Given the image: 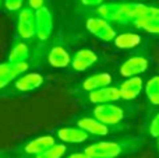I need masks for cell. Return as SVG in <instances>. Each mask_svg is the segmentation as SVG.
<instances>
[{"label":"cell","instance_id":"6da1fadb","mask_svg":"<svg viewBox=\"0 0 159 158\" xmlns=\"http://www.w3.org/2000/svg\"><path fill=\"white\" fill-rule=\"evenodd\" d=\"M148 4L140 2H119V3H105L96 10L99 17L110 22L120 25L134 27L137 20L145 13Z\"/></svg>","mask_w":159,"mask_h":158},{"label":"cell","instance_id":"7a4b0ae2","mask_svg":"<svg viewBox=\"0 0 159 158\" xmlns=\"http://www.w3.org/2000/svg\"><path fill=\"white\" fill-rule=\"evenodd\" d=\"M143 146V140L138 137H121L117 140L99 142L88 146L85 153L92 158H117L126 154L135 153Z\"/></svg>","mask_w":159,"mask_h":158},{"label":"cell","instance_id":"3957f363","mask_svg":"<svg viewBox=\"0 0 159 158\" xmlns=\"http://www.w3.org/2000/svg\"><path fill=\"white\" fill-rule=\"evenodd\" d=\"M85 27H87L88 32H91L93 36H96V38H99L101 41L105 42H112L117 35L112 22L99 16L88 18L87 22H85Z\"/></svg>","mask_w":159,"mask_h":158},{"label":"cell","instance_id":"277c9868","mask_svg":"<svg viewBox=\"0 0 159 158\" xmlns=\"http://www.w3.org/2000/svg\"><path fill=\"white\" fill-rule=\"evenodd\" d=\"M93 118L107 126H113L120 123L124 119V111L113 102L99 104L93 109Z\"/></svg>","mask_w":159,"mask_h":158},{"label":"cell","instance_id":"5b68a950","mask_svg":"<svg viewBox=\"0 0 159 158\" xmlns=\"http://www.w3.org/2000/svg\"><path fill=\"white\" fill-rule=\"evenodd\" d=\"M36 32V18L32 8H22L17 18V34L22 39H31Z\"/></svg>","mask_w":159,"mask_h":158},{"label":"cell","instance_id":"8992f818","mask_svg":"<svg viewBox=\"0 0 159 158\" xmlns=\"http://www.w3.org/2000/svg\"><path fill=\"white\" fill-rule=\"evenodd\" d=\"M134 28L144 31L151 35H159V7L158 6H149L147 7L145 13L137 20Z\"/></svg>","mask_w":159,"mask_h":158},{"label":"cell","instance_id":"52a82bcc","mask_svg":"<svg viewBox=\"0 0 159 158\" xmlns=\"http://www.w3.org/2000/svg\"><path fill=\"white\" fill-rule=\"evenodd\" d=\"M149 66V59L144 53H137L131 58L126 59L120 66V74L123 77H134L144 73Z\"/></svg>","mask_w":159,"mask_h":158},{"label":"cell","instance_id":"ba28073f","mask_svg":"<svg viewBox=\"0 0 159 158\" xmlns=\"http://www.w3.org/2000/svg\"><path fill=\"white\" fill-rule=\"evenodd\" d=\"M36 18V32L35 36L39 41H46L52 35L53 31V17L48 7H42L39 10H35Z\"/></svg>","mask_w":159,"mask_h":158},{"label":"cell","instance_id":"9c48e42d","mask_svg":"<svg viewBox=\"0 0 159 158\" xmlns=\"http://www.w3.org/2000/svg\"><path fill=\"white\" fill-rule=\"evenodd\" d=\"M88 100L92 104H109V102H116V101L121 100L120 97V90L119 87H102V88L93 90V91L88 92Z\"/></svg>","mask_w":159,"mask_h":158},{"label":"cell","instance_id":"30bf717a","mask_svg":"<svg viewBox=\"0 0 159 158\" xmlns=\"http://www.w3.org/2000/svg\"><path fill=\"white\" fill-rule=\"evenodd\" d=\"M143 78L140 76H134V77H129L126 81L121 83V86L119 87L120 90V97L121 100L126 101H133L141 94L143 91Z\"/></svg>","mask_w":159,"mask_h":158},{"label":"cell","instance_id":"8fae6325","mask_svg":"<svg viewBox=\"0 0 159 158\" xmlns=\"http://www.w3.org/2000/svg\"><path fill=\"white\" fill-rule=\"evenodd\" d=\"M43 84V76L39 73H28L21 74L16 80V90L20 92H30L39 88Z\"/></svg>","mask_w":159,"mask_h":158},{"label":"cell","instance_id":"7c38bea8","mask_svg":"<svg viewBox=\"0 0 159 158\" xmlns=\"http://www.w3.org/2000/svg\"><path fill=\"white\" fill-rule=\"evenodd\" d=\"M98 62V55L91 49H81L73 56L71 66L75 72H85L88 67Z\"/></svg>","mask_w":159,"mask_h":158},{"label":"cell","instance_id":"4fadbf2b","mask_svg":"<svg viewBox=\"0 0 159 158\" xmlns=\"http://www.w3.org/2000/svg\"><path fill=\"white\" fill-rule=\"evenodd\" d=\"M77 126L92 136H107L110 132L109 126L99 122L95 118H82L77 122Z\"/></svg>","mask_w":159,"mask_h":158},{"label":"cell","instance_id":"5bb4252c","mask_svg":"<svg viewBox=\"0 0 159 158\" xmlns=\"http://www.w3.org/2000/svg\"><path fill=\"white\" fill-rule=\"evenodd\" d=\"M53 144H55V137L50 136V134H45V136L36 137V139L28 142L24 146V151L30 156H39L45 150L52 147Z\"/></svg>","mask_w":159,"mask_h":158},{"label":"cell","instance_id":"9a60e30c","mask_svg":"<svg viewBox=\"0 0 159 158\" xmlns=\"http://www.w3.org/2000/svg\"><path fill=\"white\" fill-rule=\"evenodd\" d=\"M48 60H49V64L52 67L63 69V67H67L71 63V56L67 52L66 48H63L61 45H56L50 49L49 55H48Z\"/></svg>","mask_w":159,"mask_h":158},{"label":"cell","instance_id":"2e32d148","mask_svg":"<svg viewBox=\"0 0 159 158\" xmlns=\"http://www.w3.org/2000/svg\"><path fill=\"white\" fill-rule=\"evenodd\" d=\"M89 134L85 130H82L81 128H61L57 130V137L61 140L63 143H84L88 139Z\"/></svg>","mask_w":159,"mask_h":158},{"label":"cell","instance_id":"e0dca14e","mask_svg":"<svg viewBox=\"0 0 159 158\" xmlns=\"http://www.w3.org/2000/svg\"><path fill=\"white\" fill-rule=\"evenodd\" d=\"M141 42H143V36L140 34L130 32V31L117 34L116 38L113 39L115 46L119 48V49H134V48L140 46Z\"/></svg>","mask_w":159,"mask_h":158},{"label":"cell","instance_id":"ac0fdd59","mask_svg":"<svg viewBox=\"0 0 159 158\" xmlns=\"http://www.w3.org/2000/svg\"><path fill=\"white\" fill-rule=\"evenodd\" d=\"M112 83V76L109 73H98V74H92L89 77H87L82 81L81 87L82 90H85L87 92H91L93 90L102 88V87H106Z\"/></svg>","mask_w":159,"mask_h":158},{"label":"cell","instance_id":"d6986e66","mask_svg":"<svg viewBox=\"0 0 159 158\" xmlns=\"http://www.w3.org/2000/svg\"><path fill=\"white\" fill-rule=\"evenodd\" d=\"M30 58V48L25 42H16L8 53V62L10 63H18V62H27Z\"/></svg>","mask_w":159,"mask_h":158},{"label":"cell","instance_id":"ffe728a7","mask_svg":"<svg viewBox=\"0 0 159 158\" xmlns=\"http://www.w3.org/2000/svg\"><path fill=\"white\" fill-rule=\"evenodd\" d=\"M18 77L17 73L14 72L13 63L6 62V63H0V90L6 88L11 81H14Z\"/></svg>","mask_w":159,"mask_h":158},{"label":"cell","instance_id":"44dd1931","mask_svg":"<svg viewBox=\"0 0 159 158\" xmlns=\"http://www.w3.org/2000/svg\"><path fill=\"white\" fill-rule=\"evenodd\" d=\"M145 94L152 105H159V76H154L145 84Z\"/></svg>","mask_w":159,"mask_h":158},{"label":"cell","instance_id":"7402d4cb","mask_svg":"<svg viewBox=\"0 0 159 158\" xmlns=\"http://www.w3.org/2000/svg\"><path fill=\"white\" fill-rule=\"evenodd\" d=\"M67 147L64 144H53L52 147H49L48 150H45L43 153H41L36 158H61L66 154Z\"/></svg>","mask_w":159,"mask_h":158},{"label":"cell","instance_id":"603a6c76","mask_svg":"<svg viewBox=\"0 0 159 158\" xmlns=\"http://www.w3.org/2000/svg\"><path fill=\"white\" fill-rule=\"evenodd\" d=\"M24 0H4V6L8 11H17L21 8Z\"/></svg>","mask_w":159,"mask_h":158},{"label":"cell","instance_id":"cb8c5ba5","mask_svg":"<svg viewBox=\"0 0 159 158\" xmlns=\"http://www.w3.org/2000/svg\"><path fill=\"white\" fill-rule=\"evenodd\" d=\"M149 134L152 137H159V114L152 119L151 125H149Z\"/></svg>","mask_w":159,"mask_h":158},{"label":"cell","instance_id":"d4e9b609","mask_svg":"<svg viewBox=\"0 0 159 158\" xmlns=\"http://www.w3.org/2000/svg\"><path fill=\"white\" fill-rule=\"evenodd\" d=\"M28 4L32 10H39V8L45 7V0H28Z\"/></svg>","mask_w":159,"mask_h":158},{"label":"cell","instance_id":"484cf974","mask_svg":"<svg viewBox=\"0 0 159 158\" xmlns=\"http://www.w3.org/2000/svg\"><path fill=\"white\" fill-rule=\"evenodd\" d=\"M81 3L85 6H89V7H93V6L99 7L101 4H103V0H81Z\"/></svg>","mask_w":159,"mask_h":158},{"label":"cell","instance_id":"4316f807","mask_svg":"<svg viewBox=\"0 0 159 158\" xmlns=\"http://www.w3.org/2000/svg\"><path fill=\"white\" fill-rule=\"evenodd\" d=\"M67 158H92V157H89V156H88V154L84 151V153H74V154H70V156L67 157Z\"/></svg>","mask_w":159,"mask_h":158},{"label":"cell","instance_id":"83f0119b","mask_svg":"<svg viewBox=\"0 0 159 158\" xmlns=\"http://www.w3.org/2000/svg\"><path fill=\"white\" fill-rule=\"evenodd\" d=\"M133 2H140L141 3V2H145V0H133Z\"/></svg>","mask_w":159,"mask_h":158},{"label":"cell","instance_id":"f1b7e54d","mask_svg":"<svg viewBox=\"0 0 159 158\" xmlns=\"http://www.w3.org/2000/svg\"><path fill=\"white\" fill-rule=\"evenodd\" d=\"M0 158H3V153H2V151H0Z\"/></svg>","mask_w":159,"mask_h":158},{"label":"cell","instance_id":"f546056e","mask_svg":"<svg viewBox=\"0 0 159 158\" xmlns=\"http://www.w3.org/2000/svg\"><path fill=\"white\" fill-rule=\"evenodd\" d=\"M158 148H159V137H158Z\"/></svg>","mask_w":159,"mask_h":158},{"label":"cell","instance_id":"4dcf8cb0","mask_svg":"<svg viewBox=\"0 0 159 158\" xmlns=\"http://www.w3.org/2000/svg\"><path fill=\"white\" fill-rule=\"evenodd\" d=\"M0 6H2V0H0Z\"/></svg>","mask_w":159,"mask_h":158}]
</instances>
